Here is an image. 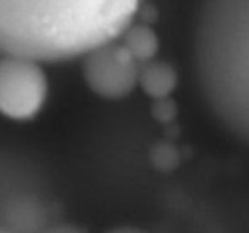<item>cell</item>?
I'll return each mask as SVG.
<instances>
[{
  "label": "cell",
  "instance_id": "obj_4",
  "mask_svg": "<svg viewBox=\"0 0 249 233\" xmlns=\"http://www.w3.org/2000/svg\"><path fill=\"white\" fill-rule=\"evenodd\" d=\"M82 60L85 83L101 99H124L139 86L142 65L119 39L92 49Z\"/></svg>",
  "mask_w": 249,
  "mask_h": 233
},
{
  "label": "cell",
  "instance_id": "obj_3",
  "mask_svg": "<svg viewBox=\"0 0 249 233\" xmlns=\"http://www.w3.org/2000/svg\"><path fill=\"white\" fill-rule=\"evenodd\" d=\"M48 77L41 62L19 55L0 60V113L15 120L32 119L48 99Z\"/></svg>",
  "mask_w": 249,
  "mask_h": 233
},
{
  "label": "cell",
  "instance_id": "obj_2",
  "mask_svg": "<svg viewBox=\"0 0 249 233\" xmlns=\"http://www.w3.org/2000/svg\"><path fill=\"white\" fill-rule=\"evenodd\" d=\"M192 53L207 109L249 147V0H203Z\"/></svg>",
  "mask_w": 249,
  "mask_h": 233
},
{
  "label": "cell",
  "instance_id": "obj_5",
  "mask_svg": "<svg viewBox=\"0 0 249 233\" xmlns=\"http://www.w3.org/2000/svg\"><path fill=\"white\" fill-rule=\"evenodd\" d=\"M177 84V70L169 63L153 60L141 66L139 86L155 101L170 97Z\"/></svg>",
  "mask_w": 249,
  "mask_h": 233
},
{
  "label": "cell",
  "instance_id": "obj_6",
  "mask_svg": "<svg viewBox=\"0 0 249 233\" xmlns=\"http://www.w3.org/2000/svg\"><path fill=\"white\" fill-rule=\"evenodd\" d=\"M119 40L140 65L156 60L160 50V40L157 35L152 29L145 26L131 24Z\"/></svg>",
  "mask_w": 249,
  "mask_h": 233
},
{
  "label": "cell",
  "instance_id": "obj_1",
  "mask_svg": "<svg viewBox=\"0 0 249 233\" xmlns=\"http://www.w3.org/2000/svg\"><path fill=\"white\" fill-rule=\"evenodd\" d=\"M141 0H0V51L57 63L82 58L134 24Z\"/></svg>",
  "mask_w": 249,
  "mask_h": 233
}]
</instances>
